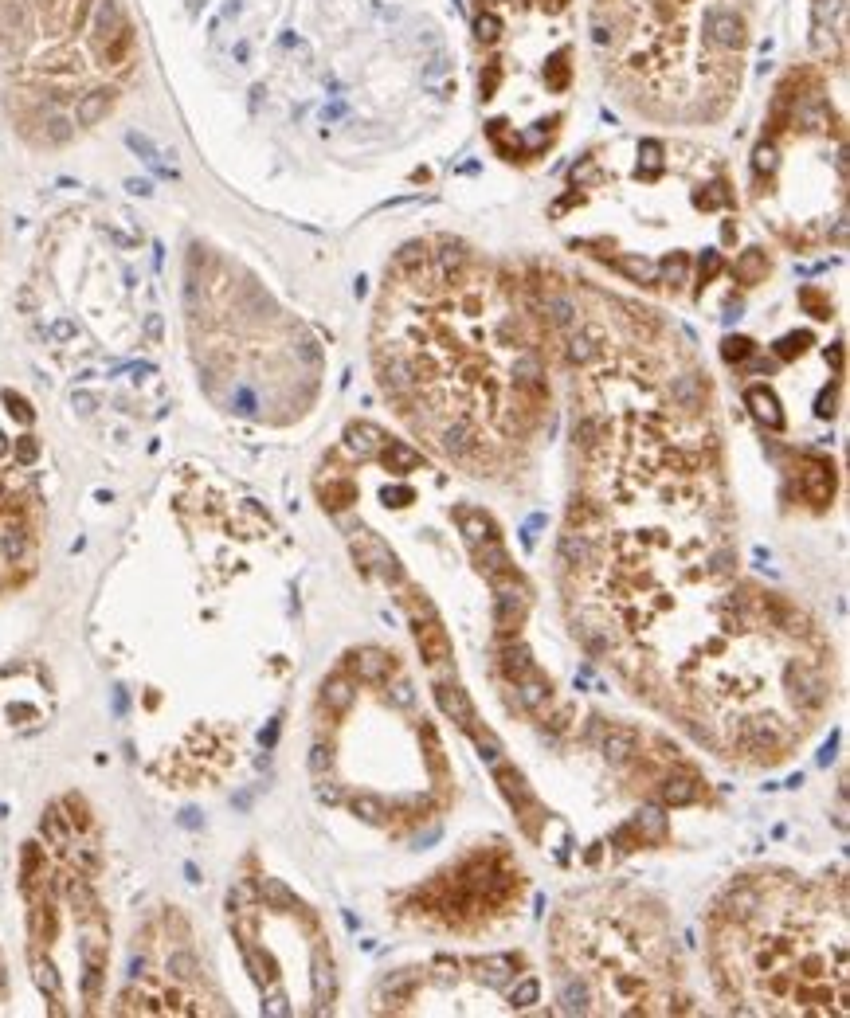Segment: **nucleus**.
Returning <instances> with one entry per match:
<instances>
[{
    "label": "nucleus",
    "instance_id": "obj_1",
    "mask_svg": "<svg viewBox=\"0 0 850 1018\" xmlns=\"http://www.w3.org/2000/svg\"><path fill=\"white\" fill-rule=\"evenodd\" d=\"M0 63L16 126L44 145L75 138V106L118 94L134 67V24L118 0H0Z\"/></svg>",
    "mask_w": 850,
    "mask_h": 1018
},
{
    "label": "nucleus",
    "instance_id": "obj_2",
    "mask_svg": "<svg viewBox=\"0 0 850 1018\" xmlns=\"http://www.w3.org/2000/svg\"><path fill=\"white\" fill-rule=\"evenodd\" d=\"M494 784L502 787V795L514 803V811H518L525 834H537V827H541L549 815H545V807L537 803V795L529 791L525 776H521L518 768H510V764H498V768H494Z\"/></svg>",
    "mask_w": 850,
    "mask_h": 1018
},
{
    "label": "nucleus",
    "instance_id": "obj_3",
    "mask_svg": "<svg viewBox=\"0 0 850 1018\" xmlns=\"http://www.w3.org/2000/svg\"><path fill=\"white\" fill-rule=\"evenodd\" d=\"M349 545H353V553H357V560H361V568H369V572L384 576L388 584H404V568H400V560H396V553L380 541L377 533L357 529V533H349Z\"/></svg>",
    "mask_w": 850,
    "mask_h": 1018
},
{
    "label": "nucleus",
    "instance_id": "obj_4",
    "mask_svg": "<svg viewBox=\"0 0 850 1018\" xmlns=\"http://www.w3.org/2000/svg\"><path fill=\"white\" fill-rule=\"evenodd\" d=\"M706 784L694 776V768H686L682 760L662 768V776L655 780V799L666 803V807H686V803H698L702 799Z\"/></svg>",
    "mask_w": 850,
    "mask_h": 1018
},
{
    "label": "nucleus",
    "instance_id": "obj_5",
    "mask_svg": "<svg viewBox=\"0 0 850 1018\" xmlns=\"http://www.w3.org/2000/svg\"><path fill=\"white\" fill-rule=\"evenodd\" d=\"M800 494L815 509H823L835 498V466L827 463L823 455H807L800 470Z\"/></svg>",
    "mask_w": 850,
    "mask_h": 1018
},
{
    "label": "nucleus",
    "instance_id": "obj_6",
    "mask_svg": "<svg viewBox=\"0 0 850 1018\" xmlns=\"http://www.w3.org/2000/svg\"><path fill=\"white\" fill-rule=\"evenodd\" d=\"M396 670V662H392V654H384L377 647H365V650H353L349 658H345V674L353 678V682H365V686H380V682H388V674Z\"/></svg>",
    "mask_w": 850,
    "mask_h": 1018
},
{
    "label": "nucleus",
    "instance_id": "obj_7",
    "mask_svg": "<svg viewBox=\"0 0 850 1018\" xmlns=\"http://www.w3.org/2000/svg\"><path fill=\"white\" fill-rule=\"evenodd\" d=\"M788 690L792 697L807 705V709H823L827 705V697H831V686H827V678L815 670V666H788Z\"/></svg>",
    "mask_w": 850,
    "mask_h": 1018
},
{
    "label": "nucleus",
    "instance_id": "obj_8",
    "mask_svg": "<svg viewBox=\"0 0 850 1018\" xmlns=\"http://www.w3.org/2000/svg\"><path fill=\"white\" fill-rule=\"evenodd\" d=\"M706 40L717 51H741V44H745V20L733 8H713L706 16Z\"/></svg>",
    "mask_w": 850,
    "mask_h": 1018
},
{
    "label": "nucleus",
    "instance_id": "obj_9",
    "mask_svg": "<svg viewBox=\"0 0 850 1018\" xmlns=\"http://www.w3.org/2000/svg\"><path fill=\"white\" fill-rule=\"evenodd\" d=\"M596 741H600V752L612 760V764H631L643 748V737L631 729V725H600L596 729Z\"/></svg>",
    "mask_w": 850,
    "mask_h": 1018
},
{
    "label": "nucleus",
    "instance_id": "obj_10",
    "mask_svg": "<svg viewBox=\"0 0 850 1018\" xmlns=\"http://www.w3.org/2000/svg\"><path fill=\"white\" fill-rule=\"evenodd\" d=\"M416 627V647H420V654H424V662L427 666H447L451 662V635H447V627L439 623V619H427V623H412Z\"/></svg>",
    "mask_w": 850,
    "mask_h": 1018
},
{
    "label": "nucleus",
    "instance_id": "obj_11",
    "mask_svg": "<svg viewBox=\"0 0 850 1018\" xmlns=\"http://www.w3.org/2000/svg\"><path fill=\"white\" fill-rule=\"evenodd\" d=\"M518 686V705L525 713H533V717H545L549 713V705H553V682L537 670V674H529V678H521L514 682Z\"/></svg>",
    "mask_w": 850,
    "mask_h": 1018
},
{
    "label": "nucleus",
    "instance_id": "obj_12",
    "mask_svg": "<svg viewBox=\"0 0 850 1018\" xmlns=\"http://www.w3.org/2000/svg\"><path fill=\"white\" fill-rule=\"evenodd\" d=\"M498 654H502V674H506L510 682H521V678L537 674L533 650L525 647L518 635H514V639H498Z\"/></svg>",
    "mask_w": 850,
    "mask_h": 1018
},
{
    "label": "nucleus",
    "instance_id": "obj_13",
    "mask_svg": "<svg viewBox=\"0 0 850 1018\" xmlns=\"http://www.w3.org/2000/svg\"><path fill=\"white\" fill-rule=\"evenodd\" d=\"M435 701H439V709H443L455 725H463V729H467L474 717H478V713H474V705H471V697H467V690H463L459 682H439V686H435Z\"/></svg>",
    "mask_w": 850,
    "mask_h": 1018
},
{
    "label": "nucleus",
    "instance_id": "obj_14",
    "mask_svg": "<svg viewBox=\"0 0 850 1018\" xmlns=\"http://www.w3.org/2000/svg\"><path fill=\"white\" fill-rule=\"evenodd\" d=\"M745 404H749V412H753L756 423H764V427H772V431H780V427H784V412H780V400H776V392H772V388L753 384V388L745 392Z\"/></svg>",
    "mask_w": 850,
    "mask_h": 1018
},
{
    "label": "nucleus",
    "instance_id": "obj_15",
    "mask_svg": "<svg viewBox=\"0 0 850 1018\" xmlns=\"http://www.w3.org/2000/svg\"><path fill=\"white\" fill-rule=\"evenodd\" d=\"M384 443H388V439H384V431H380L377 423H349V427H345V447H349L357 459H377Z\"/></svg>",
    "mask_w": 850,
    "mask_h": 1018
},
{
    "label": "nucleus",
    "instance_id": "obj_16",
    "mask_svg": "<svg viewBox=\"0 0 850 1018\" xmlns=\"http://www.w3.org/2000/svg\"><path fill=\"white\" fill-rule=\"evenodd\" d=\"M600 341H604V329H600V325H580V333L568 337V361H572V365H588V361L604 349Z\"/></svg>",
    "mask_w": 850,
    "mask_h": 1018
},
{
    "label": "nucleus",
    "instance_id": "obj_17",
    "mask_svg": "<svg viewBox=\"0 0 850 1018\" xmlns=\"http://www.w3.org/2000/svg\"><path fill=\"white\" fill-rule=\"evenodd\" d=\"M494 635L498 639H514L521 635V623L529 615V603H510V600H494Z\"/></svg>",
    "mask_w": 850,
    "mask_h": 1018
},
{
    "label": "nucleus",
    "instance_id": "obj_18",
    "mask_svg": "<svg viewBox=\"0 0 850 1018\" xmlns=\"http://www.w3.org/2000/svg\"><path fill=\"white\" fill-rule=\"evenodd\" d=\"M318 494H322V506L330 509V513H341V509H349L357 502V482L353 478H322L318 482Z\"/></svg>",
    "mask_w": 850,
    "mask_h": 1018
},
{
    "label": "nucleus",
    "instance_id": "obj_19",
    "mask_svg": "<svg viewBox=\"0 0 850 1018\" xmlns=\"http://www.w3.org/2000/svg\"><path fill=\"white\" fill-rule=\"evenodd\" d=\"M459 529H463V537H467V545H482V541H490V537H498V525H494V517H486L482 509H459Z\"/></svg>",
    "mask_w": 850,
    "mask_h": 1018
},
{
    "label": "nucleus",
    "instance_id": "obj_20",
    "mask_svg": "<svg viewBox=\"0 0 850 1018\" xmlns=\"http://www.w3.org/2000/svg\"><path fill=\"white\" fill-rule=\"evenodd\" d=\"M353 697H357V690H353V678H349V674H337V678H330V682L322 686V705L330 709V717L349 713Z\"/></svg>",
    "mask_w": 850,
    "mask_h": 1018
},
{
    "label": "nucleus",
    "instance_id": "obj_21",
    "mask_svg": "<svg viewBox=\"0 0 850 1018\" xmlns=\"http://www.w3.org/2000/svg\"><path fill=\"white\" fill-rule=\"evenodd\" d=\"M377 459L388 466L392 474H412V470H420V466H424V455H420V451H412V447H404V443H384Z\"/></svg>",
    "mask_w": 850,
    "mask_h": 1018
},
{
    "label": "nucleus",
    "instance_id": "obj_22",
    "mask_svg": "<svg viewBox=\"0 0 850 1018\" xmlns=\"http://www.w3.org/2000/svg\"><path fill=\"white\" fill-rule=\"evenodd\" d=\"M631 827H635V834H639V842H643V846H659V842H666V834H670L666 815H662L659 807H647L643 815H635V819H631Z\"/></svg>",
    "mask_w": 850,
    "mask_h": 1018
},
{
    "label": "nucleus",
    "instance_id": "obj_23",
    "mask_svg": "<svg viewBox=\"0 0 850 1018\" xmlns=\"http://www.w3.org/2000/svg\"><path fill=\"white\" fill-rule=\"evenodd\" d=\"M32 979H36V987H40V991L48 995L51 1003H55V1015H59V1011H63V1007H59V999H63V987H59V972H55V964H51V960H44V956H40L36 948H32Z\"/></svg>",
    "mask_w": 850,
    "mask_h": 1018
},
{
    "label": "nucleus",
    "instance_id": "obj_24",
    "mask_svg": "<svg viewBox=\"0 0 850 1018\" xmlns=\"http://www.w3.org/2000/svg\"><path fill=\"white\" fill-rule=\"evenodd\" d=\"M337 995V975H333V960L326 956V948L314 952V999L326 1007Z\"/></svg>",
    "mask_w": 850,
    "mask_h": 1018
},
{
    "label": "nucleus",
    "instance_id": "obj_25",
    "mask_svg": "<svg viewBox=\"0 0 850 1018\" xmlns=\"http://www.w3.org/2000/svg\"><path fill=\"white\" fill-rule=\"evenodd\" d=\"M474 560H478V568H482L486 576H494V572H502V568H514V560L506 553L502 537H490V541L474 545Z\"/></svg>",
    "mask_w": 850,
    "mask_h": 1018
},
{
    "label": "nucleus",
    "instance_id": "obj_26",
    "mask_svg": "<svg viewBox=\"0 0 850 1018\" xmlns=\"http://www.w3.org/2000/svg\"><path fill=\"white\" fill-rule=\"evenodd\" d=\"M478 968H482V979L490 983V987H506L521 968V956H486V960H478Z\"/></svg>",
    "mask_w": 850,
    "mask_h": 1018
},
{
    "label": "nucleus",
    "instance_id": "obj_27",
    "mask_svg": "<svg viewBox=\"0 0 850 1018\" xmlns=\"http://www.w3.org/2000/svg\"><path fill=\"white\" fill-rule=\"evenodd\" d=\"M733 275H737V282H745V286L764 282V278H768V255H764L760 247H749V251L733 263Z\"/></svg>",
    "mask_w": 850,
    "mask_h": 1018
},
{
    "label": "nucleus",
    "instance_id": "obj_28",
    "mask_svg": "<svg viewBox=\"0 0 850 1018\" xmlns=\"http://www.w3.org/2000/svg\"><path fill=\"white\" fill-rule=\"evenodd\" d=\"M420 741H424V756H427V768H431V776L435 780H447L451 776V768H447V752H443V744L435 737V729L431 725H420Z\"/></svg>",
    "mask_w": 850,
    "mask_h": 1018
},
{
    "label": "nucleus",
    "instance_id": "obj_29",
    "mask_svg": "<svg viewBox=\"0 0 850 1018\" xmlns=\"http://www.w3.org/2000/svg\"><path fill=\"white\" fill-rule=\"evenodd\" d=\"M353 815L361 819V823H373V827H380V823H388V803L380 799V795H373V791H361V795H353Z\"/></svg>",
    "mask_w": 850,
    "mask_h": 1018
},
{
    "label": "nucleus",
    "instance_id": "obj_30",
    "mask_svg": "<svg viewBox=\"0 0 850 1018\" xmlns=\"http://www.w3.org/2000/svg\"><path fill=\"white\" fill-rule=\"evenodd\" d=\"M686 278H690V259H686L682 251H674V255H666L659 263V278H655V282L670 286V290H682Z\"/></svg>",
    "mask_w": 850,
    "mask_h": 1018
},
{
    "label": "nucleus",
    "instance_id": "obj_31",
    "mask_svg": "<svg viewBox=\"0 0 850 1018\" xmlns=\"http://www.w3.org/2000/svg\"><path fill=\"white\" fill-rule=\"evenodd\" d=\"M259 893H263L267 909H283V913H298V909H302V905H298V897L286 889L283 881H275V878L259 881Z\"/></svg>",
    "mask_w": 850,
    "mask_h": 1018
},
{
    "label": "nucleus",
    "instance_id": "obj_32",
    "mask_svg": "<svg viewBox=\"0 0 850 1018\" xmlns=\"http://www.w3.org/2000/svg\"><path fill=\"white\" fill-rule=\"evenodd\" d=\"M670 396H674V404L686 408V412L702 408V376H678V380L670 384Z\"/></svg>",
    "mask_w": 850,
    "mask_h": 1018
},
{
    "label": "nucleus",
    "instance_id": "obj_33",
    "mask_svg": "<svg viewBox=\"0 0 850 1018\" xmlns=\"http://www.w3.org/2000/svg\"><path fill=\"white\" fill-rule=\"evenodd\" d=\"M612 267L615 271H623L631 282H643V286L659 278V267H655L651 259H639V255H619V259H612Z\"/></svg>",
    "mask_w": 850,
    "mask_h": 1018
},
{
    "label": "nucleus",
    "instance_id": "obj_34",
    "mask_svg": "<svg viewBox=\"0 0 850 1018\" xmlns=\"http://www.w3.org/2000/svg\"><path fill=\"white\" fill-rule=\"evenodd\" d=\"M604 517V509L596 506L592 498H576L568 506V529H580V533H592V525Z\"/></svg>",
    "mask_w": 850,
    "mask_h": 1018
},
{
    "label": "nucleus",
    "instance_id": "obj_35",
    "mask_svg": "<svg viewBox=\"0 0 850 1018\" xmlns=\"http://www.w3.org/2000/svg\"><path fill=\"white\" fill-rule=\"evenodd\" d=\"M756 345L749 337H725L721 341V357H725V365H745V361H753Z\"/></svg>",
    "mask_w": 850,
    "mask_h": 1018
},
{
    "label": "nucleus",
    "instance_id": "obj_36",
    "mask_svg": "<svg viewBox=\"0 0 850 1018\" xmlns=\"http://www.w3.org/2000/svg\"><path fill=\"white\" fill-rule=\"evenodd\" d=\"M467 733H471V741L482 748V756H490V760H498V756H502V741H498V737H494V729H486L478 717L467 725Z\"/></svg>",
    "mask_w": 850,
    "mask_h": 1018
},
{
    "label": "nucleus",
    "instance_id": "obj_37",
    "mask_svg": "<svg viewBox=\"0 0 850 1018\" xmlns=\"http://www.w3.org/2000/svg\"><path fill=\"white\" fill-rule=\"evenodd\" d=\"M404 607H408V615H412V623H427V619H439L435 615V603L427 600L420 588H408V596H404Z\"/></svg>",
    "mask_w": 850,
    "mask_h": 1018
},
{
    "label": "nucleus",
    "instance_id": "obj_38",
    "mask_svg": "<svg viewBox=\"0 0 850 1018\" xmlns=\"http://www.w3.org/2000/svg\"><path fill=\"white\" fill-rule=\"evenodd\" d=\"M67 815L59 811V807H48V815H44V838H48L51 846H67Z\"/></svg>",
    "mask_w": 850,
    "mask_h": 1018
},
{
    "label": "nucleus",
    "instance_id": "obj_39",
    "mask_svg": "<svg viewBox=\"0 0 850 1018\" xmlns=\"http://www.w3.org/2000/svg\"><path fill=\"white\" fill-rule=\"evenodd\" d=\"M63 811H67V827H71V831H91V811H87V803H83L79 795H67V799H63Z\"/></svg>",
    "mask_w": 850,
    "mask_h": 1018
},
{
    "label": "nucleus",
    "instance_id": "obj_40",
    "mask_svg": "<svg viewBox=\"0 0 850 1018\" xmlns=\"http://www.w3.org/2000/svg\"><path fill=\"white\" fill-rule=\"evenodd\" d=\"M537 999H541V983H537L533 975H525L518 987L510 991V1007H514V1011H521V1007H533Z\"/></svg>",
    "mask_w": 850,
    "mask_h": 1018
},
{
    "label": "nucleus",
    "instance_id": "obj_41",
    "mask_svg": "<svg viewBox=\"0 0 850 1018\" xmlns=\"http://www.w3.org/2000/svg\"><path fill=\"white\" fill-rule=\"evenodd\" d=\"M498 36H502V20H498L494 12H482V16L474 20V40H478V44H498Z\"/></svg>",
    "mask_w": 850,
    "mask_h": 1018
},
{
    "label": "nucleus",
    "instance_id": "obj_42",
    "mask_svg": "<svg viewBox=\"0 0 850 1018\" xmlns=\"http://www.w3.org/2000/svg\"><path fill=\"white\" fill-rule=\"evenodd\" d=\"M169 975H177V979L192 983V979L200 975V968H196V956H192V952H185V948H181V952H173V956H169Z\"/></svg>",
    "mask_w": 850,
    "mask_h": 1018
},
{
    "label": "nucleus",
    "instance_id": "obj_43",
    "mask_svg": "<svg viewBox=\"0 0 850 1018\" xmlns=\"http://www.w3.org/2000/svg\"><path fill=\"white\" fill-rule=\"evenodd\" d=\"M565 1011H572V1015H576V1011H580V1015H584V1011H592V991H588L584 983H580V987H576V983H568L565 987Z\"/></svg>",
    "mask_w": 850,
    "mask_h": 1018
},
{
    "label": "nucleus",
    "instance_id": "obj_44",
    "mask_svg": "<svg viewBox=\"0 0 850 1018\" xmlns=\"http://www.w3.org/2000/svg\"><path fill=\"white\" fill-rule=\"evenodd\" d=\"M776 165H780V157H776V145H772V141H764V145H756V153H753V169H756V177H764V173H776Z\"/></svg>",
    "mask_w": 850,
    "mask_h": 1018
},
{
    "label": "nucleus",
    "instance_id": "obj_45",
    "mask_svg": "<svg viewBox=\"0 0 850 1018\" xmlns=\"http://www.w3.org/2000/svg\"><path fill=\"white\" fill-rule=\"evenodd\" d=\"M545 79H549V87H553V91H565L568 79H572V63H568V55H557V59L549 63Z\"/></svg>",
    "mask_w": 850,
    "mask_h": 1018
},
{
    "label": "nucleus",
    "instance_id": "obj_46",
    "mask_svg": "<svg viewBox=\"0 0 850 1018\" xmlns=\"http://www.w3.org/2000/svg\"><path fill=\"white\" fill-rule=\"evenodd\" d=\"M807 345H811V333H788V337L776 345V357H780V361H792V357L803 353Z\"/></svg>",
    "mask_w": 850,
    "mask_h": 1018
},
{
    "label": "nucleus",
    "instance_id": "obj_47",
    "mask_svg": "<svg viewBox=\"0 0 850 1018\" xmlns=\"http://www.w3.org/2000/svg\"><path fill=\"white\" fill-rule=\"evenodd\" d=\"M600 419H592V416H584L580 423H576V447H596L600 443Z\"/></svg>",
    "mask_w": 850,
    "mask_h": 1018
},
{
    "label": "nucleus",
    "instance_id": "obj_48",
    "mask_svg": "<svg viewBox=\"0 0 850 1018\" xmlns=\"http://www.w3.org/2000/svg\"><path fill=\"white\" fill-rule=\"evenodd\" d=\"M733 196H729V185L725 181H713L709 185V192H702L698 196V208H706V212H713V208H721V204H729Z\"/></svg>",
    "mask_w": 850,
    "mask_h": 1018
},
{
    "label": "nucleus",
    "instance_id": "obj_49",
    "mask_svg": "<svg viewBox=\"0 0 850 1018\" xmlns=\"http://www.w3.org/2000/svg\"><path fill=\"white\" fill-rule=\"evenodd\" d=\"M800 302L811 310V318H831V302L815 290V286H807V290H800Z\"/></svg>",
    "mask_w": 850,
    "mask_h": 1018
},
{
    "label": "nucleus",
    "instance_id": "obj_50",
    "mask_svg": "<svg viewBox=\"0 0 850 1018\" xmlns=\"http://www.w3.org/2000/svg\"><path fill=\"white\" fill-rule=\"evenodd\" d=\"M733 564H737V556H733V549H717V553L709 556V576L725 580V576H733Z\"/></svg>",
    "mask_w": 850,
    "mask_h": 1018
},
{
    "label": "nucleus",
    "instance_id": "obj_51",
    "mask_svg": "<svg viewBox=\"0 0 850 1018\" xmlns=\"http://www.w3.org/2000/svg\"><path fill=\"white\" fill-rule=\"evenodd\" d=\"M36 459H40V443H36L32 435H20V439H16V463L32 466Z\"/></svg>",
    "mask_w": 850,
    "mask_h": 1018
},
{
    "label": "nucleus",
    "instance_id": "obj_52",
    "mask_svg": "<svg viewBox=\"0 0 850 1018\" xmlns=\"http://www.w3.org/2000/svg\"><path fill=\"white\" fill-rule=\"evenodd\" d=\"M310 768H314V776L318 780H326V772L333 768V752L326 744H314V752H310Z\"/></svg>",
    "mask_w": 850,
    "mask_h": 1018
},
{
    "label": "nucleus",
    "instance_id": "obj_53",
    "mask_svg": "<svg viewBox=\"0 0 850 1018\" xmlns=\"http://www.w3.org/2000/svg\"><path fill=\"white\" fill-rule=\"evenodd\" d=\"M498 83H502V67L498 63H490L482 75H478V87H482V98H494V91H498Z\"/></svg>",
    "mask_w": 850,
    "mask_h": 1018
},
{
    "label": "nucleus",
    "instance_id": "obj_54",
    "mask_svg": "<svg viewBox=\"0 0 850 1018\" xmlns=\"http://www.w3.org/2000/svg\"><path fill=\"white\" fill-rule=\"evenodd\" d=\"M643 157H647V177H659V169H662V145L659 141H647V145H643Z\"/></svg>",
    "mask_w": 850,
    "mask_h": 1018
},
{
    "label": "nucleus",
    "instance_id": "obj_55",
    "mask_svg": "<svg viewBox=\"0 0 850 1018\" xmlns=\"http://www.w3.org/2000/svg\"><path fill=\"white\" fill-rule=\"evenodd\" d=\"M4 400H8V412L20 419V423H32V408H28V400H20L16 392H4Z\"/></svg>",
    "mask_w": 850,
    "mask_h": 1018
},
{
    "label": "nucleus",
    "instance_id": "obj_56",
    "mask_svg": "<svg viewBox=\"0 0 850 1018\" xmlns=\"http://www.w3.org/2000/svg\"><path fill=\"white\" fill-rule=\"evenodd\" d=\"M721 267H725L721 255H717V251H706V255H702V282H713V278L721 275Z\"/></svg>",
    "mask_w": 850,
    "mask_h": 1018
},
{
    "label": "nucleus",
    "instance_id": "obj_57",
    "mask_svg": "<svg viewBox=\"0 0 850 1018\" xmlns=\"http://www.w3.org/2000/svg\"><path fill=\"white\" fill-rule=\"evenodd\" d=\"M388 697H392V701H396L400 709H408V705L416 701V694H412V686H408V682H396V686L388 690Z\"/></svg>",
    "mask_w": 850,
    "mask_h": 1018
},
{
    "label": "nucleus",
    "instance_id": "obj_58",
    "mask_svg": "<svg viewBox=\"0 0 850 1018\" xmlns=\"http://www.w3.org/2000/svg\"><path fill=\"white\" fill-rule=\"evenodd\" d=\"M835 400H839V396H835V388H827V392L819 396V408H815V412H819L823 419H831L835 416Z\"/></svg>",
    "mask_w": 850,
    "mask_h": 1018
},
{
    "label": "nucleus",
    "instance_id": "obj_59",
    "mask_svg": "<svg viewBox=\"0 0 850 1018\" xmlns=\"http://www.w3.org/2000/svg\"><path fill=\"white\" fill-rule=\"evenodd\" d=\"M580 200H584V196H580V188H576V192H568L565 200H557V204H553V216H565L568 208H572V204H580Z\"/></svg>",
    "mask_w": 850,
    "mask_h": 1018
},
{
    "label": "nucleus",
    "instance_id": "obj_60",
    "mask_svg": "<svg viewBox=\"0 0 850 1018\" xmlns=\"http://www.w3.org/2000/svg\"><path fill=\"white\" fill-rule=\"evenodd\" d=\"M827 361H831V365H835V372H839V369H843V349H839V345H835V349H827Z\"/></svg>",
    "mask_w": 850,
    "mask_h": 1018
},
{
    "label": "nucleus",
    "instance_id": "obj_61",
    "mask_svg": "<svg viewBox=\"0 0 850 1018\" xmlns=\"http://www.w3.org/2000/svg\"><path fill=\"white\" fill-rule=\"evenodd\" d=\"M721 239H725V243H733V239H737V224H733V220L721 228Z\"/></svg>",
    "mask_w": 850,
    "mask_h": 1018
},
{
    "label": "nucleus",
    "instance_id": "obj_62",
    "mask_svg": "<svg viewBox=\"0 0 850 1018\" xmlns=\"http://www.w3.org/2000/svg\"><path fill=\"white\" fill-rule=\"evenodd\" d=\"M0 455H8V439L4 435H0Z\"/></svg>",
    "mask_w": 850,
    "mask_h": 1018
}]
</instances>
